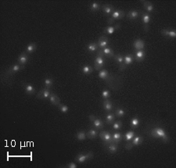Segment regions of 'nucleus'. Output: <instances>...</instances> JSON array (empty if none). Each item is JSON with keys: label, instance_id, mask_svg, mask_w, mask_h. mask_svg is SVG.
Segmentation results:
<instances>
[{"label": "nucleus", "instance_id": "33", "mask_svg": "<svg viewBox=\"0 0 176 168\" xmlns=\"http://www.w3.org/2000/svg\"><path fill=\"white\" fill-rule=\"evenodd\" d=\"M98 48H99V46H98L97 42H90L86 45V50L92 53L94 52L98 51Z\"/></svg>", "mask_w": 176, "mask_h": 168}, {"label": "nucleus", "instance_id": "19", "mask_svg": "<svg viewBox=\"0 0 176 168\" xmlns=\"http://www.w3.org/2000/svg\"><path fill=\"white\" fill-rule=\"evenodd\" d=\"M120 27H121V23H119L114 25V26H108V27H104L103 31V33L105 34V35H112L116 31L118 30Z\"/></svg>", "mask_w": 176, "mask_h": 168}, {"label": "nucleus", "instance_id": "43", "mask_svg": "<svg viewBox=\"0 0 176 168\" xmlns=\"http://www.w3.org/2000/svg\"><path fill=\"white\" fill-rule=\"evenodd\" d=\"M64 167L66 168H77L78 166L74 162H70V163H67L66 166H64Z\"/></svg>", "mask_w": 176, "mask_h": 168}, {"label": "nucleus", "instance_id": "37", "mask_svg": "<svg viewBox=\"0 0 176 168\" xmlns=\"http://www.w3.org/2000/svg\"><path fill=\"white\" fill-rule=\"evenodd\" d=\"M140 124V119L137 117H134L131 119L130 120V127H131L132 129H136L138 128V126Z\"/></svg>", "mask_w": 176, "mask_h": 168}, {"label": "nucleus", "instance_id": "4", "mask_svg": "<svg viewBox=\"0 0 176 168\" xmlns=\"http://www.w3.org/2000/svg\"><path fill=\"white\" fill-rule=\"evenodd\" d=\"M24 67H25V66L20 65V63H14V65H12L11 67H10L6 70L5 73H4V78L8 79L10 77H12L14 74H15L17 72L24 69Z\"/></svg>", "mask_w": 176, "mask_h": 168}, {"label": "nucleus", "instance_id": "18", "mask_svg": "<svg viewBox=\"0 0 176 168\" xmlns=\"http://www.w3.org/2000/svg\"><path fill=\"white\" fill-rule=\"evenodd\" d=\"M104 147H105L106 150L108 152V153H111V154H115L116 153L118 150V144L114 143V142H111V143H103Z\"/></svg>", "mask_w": 176, "mask_h": 168}, {"label": "nucleus", "instance_id": "21", "mask_svg": "<svg viewBox=\"0 0 176 168\" xmlns=\"http://www.w3.org/2000/svg\"><path fill=\"white\" fill-rule=\"evenodd\" d=\"M102 104L105 111H107V113L112 112L113 109H114V104H113V102L111 100H110V99H103Z\"/></svg>", "mask_w": 176, "mask_h": 168}, {"label": "nucleus", "instance_id": "29", "mask_svg": "<svg viewBox=\"0 0 176 168\" xmlns=\"http://www.w3.org/2000/svg\"><path fill=\"white\" fill-rule=\"evenodd\" d=\"M112 138H113V142L117 144L120 143V142L123 140V134L119 132H114V133L112 134Z\"/></svg>", "mask_w": 176, "mask_h": 168}, {"label": "nucleus", "instance_id": "2", "mask_svg": "<svg viewBox=\"0 0 176 168\" xmlns=\"http://www.w3.org/2000/svg\"><path fill=\"white\" fill-rule=\"evenodd\" d=\"M148 135H150L153 138H161L164 142L169 141V137H168V134L161 126L156 125V126L153 127L149 130V132H148Z\"/></svg>", "mask_w": 176, "mask_h": 168}, {"label": "nucleus", "instance_id": "10", "mask_svg": "<svg viewBox=\"0 0 176 168\" xmlns=\"http://www.w3.org/2000/svg\"><path fill=\"white\" fill-rule=\"evenodd\" d=\"M140 17L142 18V21L143 23V28L146 32L149 31V21H150V14L144 11H141L140 13Z\"/></svg>", "mask_w": 176, "mask_h": 168}, {"label": "nucleus", "instance_id": "23", "mask_svg": "<svg viewBox=\"0 0 176 168\" xmlns=\"http://www.w3.org/2000/svg\"><path fill=\"white\" fill-rule=\"evenodd\" d=\"M146 57V51L144 49L137 50L135 52L134 59L136 62H142Z\"/></svg>", "mask_w": 176, "mask_h": 168}, {"label": "nucleus", "instance_id": "3", "mask_svg": "<svg viewBox=\"0 0 176 168\" xmlns=\"http://www.w3.org/2000/svg\"><path fill=\"white\" fill-rule=\"evenodd\" d=\"M94 158V153L92 151H88V152H85V153H80L77 155L74 158V160H75L77 163H85L87 161H89V160H92Z\"/></svg>", "mask_w": 176, "mask_h": 168}, {"label": "nucleus", "instance_id": "25", "mask_svg": "<svg viewBox=\"0 0 176 168\" xmlns=\"http://www.w3.org/2000/svg\"><path fill=\"white\" fill-rule=\"evenodd\" d=\"M127 18L131 20H136L140 17V12L137 11V10H130L126 15Z\"/></svg>", "mask_w": 176, "mask_h": 168}, {"label": "nucleus", "instance_id": "31", "mask_svg": "<svg viewBox=\"0 0 176 168\" xmlns=\"http://www.w3.org/2000/svg\"><path fill=\"white\" fill-rule=\"evenodd\" d=\"M37 47H38L37 44L35 43V42H31V43H29L28 45L26 46L25 50H24V51H25L26 52H27L28 54H31L36 51Z\"/></svg>", "mask_w": 176, "mask_h": 168}, {"label": "nucleus", "instance_id": "36", "mask_svg": "<svg viewBox=\"0 0 176 168\" xmlns=\"http://www.w3.org/2000/svg\"><path fill=\"white\" fill-rule=\"evenodd\" d=\"M101 6H102V5H100L99 2H93L89 6V10L92 13H96L101 10Z\"/></svg>", "mask_w": 176, "mask_h": 168}, {"label": "nucleus", "instance_id": "26", "mask_svg": "<svg viewBox=\"0 0 176 168\" xmlns=\"http://www.w3.org/2000/svg\"><path fill=\"white\" fill-rule=\"evenodd\" d=\"M49 100L51 103V104L53 106H57V107H58V106L61 104V99H60L58 95H56L55 93H52V92L51 93L50 96H49Z\"/></svg>", "mask_w": 176, "mask_h": 168}, {"label": "nucleus", "instance_id": "13", "mask_svg": "<svg viewBox=\"0 0 176 168\" xmlns=\"http://www.w3.org/2000/svg\"><path fill=\"white\" fill-rule=\"evenodd\" d=\"M99 136L103 141V143H111L113 142L112 134L107 131H103L99 134Z\"/></svg>", "mask_w": 176, "mask_h": 168}, {"label": "nucleus", "instance_id": "42", "mask_svg": "<svg viewBox=\"0 0 176 168\" xmlns=\"http://www.w3.org/2000/svg\"><path fill=\"white\" fill-rule=\"evenodd\" d=\"M111 95V92H110L109 90L107 89V88L103 89V92H102L103 99H110Z\"/></svg>", "mask_w": 176, "mask_h": 168}, {"label": "nucleus", "instance_id": "32", "mask_svg": "<svg viewBox=\"0 0 176 168\" xmlns=\"http://www.w3.org/2000/svg\"><path fill=\"white\" fill-rule=\"evenodd\" d=\"M81 71L84 74L89 75V74H91L93 73L94 67H92V66L86 64V65L82 66V68H81Z\"/></svg>", "mask_w": 176, "mask_h": 168}, {"label": "nucleus", "instance_id": "24", "mask_svg": "<svg viewBox=\"0 0 176 168\" xmlns=\"http://www.w3.org/2000/svg\"><path fill=\"white\" fill-rule=\"evenodd\" d=\"M133 47H134L136 51L144 49L145 42L142 38H136V39H135L134 42H133Z\"/></svg>", "mask_w": 176, "mask_h": 168}, {"label": "nucleus", "instance_id": "12", "mask_svg": "<svg viewBox=\"0 0 176 168\" xmlns=\"http://www.w3.org/2000/svg\"><path fill=\"white\" fill-rule=\"evenodd\" d=\"M96 42H97L99 49H103V48H105L108 46L111 41H110V39L108 38L107 36H106V35H101Z\"/></svg>", "mask_w": 176, "mask_h": 168}, {"label": "nucleus", "instance_id": "39", "mask_svg": "<svg viewBox=\"0 0 176 168\" xmlns=\"http://www.w3.org/2000/svg\"><path fill=\"white\" fill-rule=\"evenodd\" d=\"M43 84H44V87H45V88H51L54 85L53 78H50V77H49V78H46L44 80Z\"/></svg>", "mask_w": 176, "mask_h": 168}, {"label": "nucleus", "instance_id": "11", "mask_svg": "<svg viewBox=\"0 0 176 168\" xmlns=\"http://www.w3.org/2000/svg\"><path fill=\"white\" fill-rule=\"evenodd\" d=\"M51 93V88H45L44 87L43 88L40 90L39 92V93L37 94L36 97L39 99H49V96H50Z\"/></svg>", "mask_w": 176, "mask_h": 168}, {"label": "nucleus", "instance_id": "41", "mask_svg": "<svg viewBox=\"0 0 176 168\" xmlns=\"http://www.w3.org/2000/svg\"><path fill=\"white\" fill-rule=\"evenodd\" d=\"M58 109L62 113H67L69 111L68 107L67 105H64V104H61V103L58 106Z\"/></svg>", "mask_w": 176, "mask_h": 168}, {"label": "nucleus", "instance_id": "14", "mask_svg": "<svg viewBox=\"0 0 176 168\" xmlns=\"http://www.w3.org/2000/svg\"><path fill=\"white\" fill-rule=\"evenodd\" d=\"M29 59H30V57H29V54L27 52H26L25 51H23V52L20 54L18 57H17V63H20V65L25 66L29 61Z\"/></svg>", "mask_w": 176, "mask_h": 168}, {"label": "nucleus", "instance_id": "30", "mask_svg": "<svg viewBox=\"0 0 176 168\" xmlns=\"http://www.w3.org/2000/svg\"><path fill=\"white\" fill-rule=\"evenodd\" d=\"M124 55L123 53H117L114 57V60H115V62L117 63V65H118L119 68H121L123 65V62H124Z\"/></svg>", "mask_w": 176, "mask_h": 168}, {"label": "nucleus", "instance_id": "16", "mask_svg": "<svg viewBox=\"0 0 176 168\" xmlns=\"http://www.w3.org/2000/svg\"><path fill=\"white\" fill-rule=\"evenodd\" d=\"M161 33L163 36L168 38H175L176 32L174 28H164L161 31Z\"/></svg>", "mask_w": 176, "mask_h": 168}, {"label": "nucleus", "instance_id": "7", "mask_svg": "<svg viewBox=\"0 0 176 168\" xmlns=\"http://www.w3.org/2000/svg\"><path fill=\"white\" fill-rule=\"evenodd\" d=\"M124 17H125V12L121 10H116L113 12L111 17L107 20V23L108 24H112L115 20L122 19Z\"/></svg>", "mask_w": 176, "mask_h": 168}, {"label": "nucleus", "instance_id": "15", "mask_svg": "<svg viewBox=\"0 0 176 168\" xmlns=\"http://www.w3.org/2000/svg\"><path fill=\"white\" fill-rule=\"evenodd\" d=\"M21 85L22 87H23V90L25 91V92L27 95H34V94H35V92H36V89H35V88L31 84L27 83V82H22Z\"/></svg>", "mask_w": 176, "mask_h": 168}, {"label": "nucleus", "instance_id": "27", "mask_svg": "<svg viewBox=\"0 0 176 168\" xmlns=\"http://www.w3.org/2000/svg\"><path fill=\"white\" fill-rule=\"evenodd\" d=\"M98 135H99V132H98L97 129L91 128L88 132H86V136H87V138L89 139H95V138H97Z\"/></svg>", "mask_w": 176, "mask_h": 168}, {"label": "nucleus", "instance_id": "20", "mask_svg": "<svg viewBox=\"0 0 176 168\" xmlns=\"http://www.w3.org/2000/svg\"><path fill=\"white\" fill-rule=\"evenodd\" d=\"M98 51L104 57H107V58H114V57L115 56L114 54V50L111 48H109V47H107L105 48H103V49H99Z\"/></svg>", "mask_w": 176, "mask_h": 168}, {"label": "nucleus", "instance_id": "8", "mask_svg": "<svg viewBox=\"0 0 176 168\" xmlns=\"http://www.w3.org/2000/svg\"><path fill=\"white\" fill-rule=\"evenodd\" d=\"M89 118L90 122L92 123L93 128H95L97 130H100L104 128V122L100 118L97 117L95 115H89Z\"/></svg>", "mask_w": 176, "mask_h": 168}, {"label": "nucleus", "instance_id": "9", "mask_svg": "<svg viewBox=\"0 0 176 168\" xmlns=\"http://www.w3.org/2000/svg\"><path fill=\"white\" fill-rule=\"evenodd\" d=\"M134 55L131 53H128L124 56V62H123V65L121 68H119V70L121 72L124 71L129 65H131L132 63L134 62Z\"/></svg>", "mask_w": 176, "mask_h": 168}, {"label": "nucleus", "instance_id": "5", "mask_svg": "<svg viewBox=\"0 0 176 168\" xmlns=\"http://www.w3.org/2000/svg\"><path fill=\"white\" fill-rule=\"evenodd\" d=\"M143 141H144V137L143 135H138V136H135L130 141L127 142L124 145V148L128 150L132 149L134 147L138 146V145H140L141 144L143 143Z\"/></svg>", "mask_w": 176, "mask_h": 168}, {"label": "nucleus", "instance_id": "22", "mask_svg": "<svg viewBox=\"0 0 176 168\" xmlns=\"http://www.w3.org/2000/svg\"><path fill=\"white\" fill-rule=\"evenodd\" d=\"M140 2L143 3V6L145 10H146V13H148L149 14L154 11V6H153V4L151 2L146 1V0H141Z\"/></svg>", "mask_w": 176, "mask_h": 168}, {"label": "nucleus", "instance_id": "28", "mask_svg": "<svg viewBox=\"0 0 176 168\" xmlns=\"http://www.w3.org/2000/svg\"><path fill=\"white\" fill-rule=\"evenodd\" d=\"M115 118H116V117H115L114 113L109 112V113H107L105 115L106 124H112L114 122V120H115Z\"/></svg>", "mask_w": 176, "mask_h": 168}, {"label": "nucleus", "instance_id": "6", "mask_svg": "<svg viewBox=\"0 0 176 168\" xmlns=\"http://www.w3.org/2000/svg\"><path fill=\"white\" fill-rule=\"evenodd\" d=\"M104 65H105V57L99 51H97L96 57L94 59V66H95L94 68L96 70L99 71L103 68Z\"/></svg>", "mask_w": 176, "mask_h": 168}, {"label": "nucleus", "instance_id": "35", "mask_svg": "<svg viewBox=\"0 0 176 168\" xmlns=\"http://www.w3.org/2000/svg\"><path fill=\"white\" fill-rule=\"evenodd\" d=\"M135 136H136V132H135L133 130L129 131V132H128L127 133L123 135V139H124L126 142H128V141H131Z\"/></svg>", "mask_w": 176, "mask_h": 168}, {"label": "nucleus", "instance_id": "17", "mask_svg": "<svg viewBox=\"0 0 176 168\" xmlns=\"http://www.w3.org/2000/svg\"><path fill=\"white\" fill-rule=\"evenodd\" d=\"M101 10L103 12V14L106 17H109V16H111L113 12L114 11V7L111 4H103L101 6Z\"/></svg>", "mask_w": 176, "mask_h": 168}, {"label": "nucleus", "instance_id": "38", "mask_svg": "<svg viewBox=\"0 0 176 168\" xmlns=\"http://www.w3.org/2000/svg\"><path fill=\"white\" fill-rule=\"evenodd\" d=\"M75 138L76 139L79 141H85V140L86 139V138H87V136H86V132L83 130L79 131V132H78L77 133H76Z\"/></svg>", "mask_w": 176, "mask_h": 168}, {"label": "nucleus", "instance_id": "40", "mask_svg": "<svg viewBox=\"0 0 176 168\" xmlns=\"http://www.w3.org/2000/svg\"><path fill=\"white\" fill-rule=\"evenodd\" d=\"M123 127V123L121 120H117L114 123H113L112 125V129L115 131H120L121 129H122Z\"/></svg>", "mask_w": 176, "mask_h": 168}, {"label": "nucleus", "instance_id": "34", "mask_svg": "<svg viewBox=\"0 0 176 168\" xmlns=\"http://www.w3.org/2000/svg\"><path fill=\"white\" fill-rule=\"evenodd\" d=\"M125 110L123 107H118L114 110V114H115V117H117V118H122L125 115Z\"/></svg>", "mask_w": 176, "mask_h": 168}, {"label": "nucleus", "instance_id": "1", "mask_svg": "<svg viewBox=\"0 0 176 168\" xmlns=\"http://www.w3.org/2000/svg\"><path fill=\"white\" fill-rule=\"evenodd\" d=\"M99 78L102 80L105 81L107 84H108V86L114 90L118 89L119 85H121V82H118V78H114L113 75L110 74L109 72L107 70H101L99 71Z\"/></svg>", "mask_w": 176, "mask_h": 168}]
</instances>
